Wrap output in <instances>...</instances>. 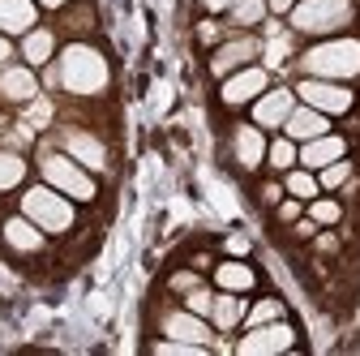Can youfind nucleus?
Wrapping results in <instances>:
<instances>
[{
	"mask_svg": "<svg viewBox=\"0 0 360 356\" xmlns=\"http://www.w3.org/2000/svg\"><path fill=\"white\" fill-rule=\"evenodd\" d=\"M39 167H43V181H48L52 189H60L65 198H73V202H95V193H99L95 176H90V167H82L69 151H48Z\"/></svg>",
	"mask_w": 360,
	"mask_h": 356,
	"instance_id": "nucleus-5",
	"label": "nucleus"
},
{
	"mask_svg": "<svg viewBox=\"0 0 360 356\" xmlns=\"http://www.w3.org/2000/svg\"><path fill=\"white\" fill-rule=\"evenodd\" d=\"M296 155H300V142H292L288 133H283V138H275V142H266V163L275 167V172L296 167Z\"/></svg>",
	"mask_w": 360,
	"mask_h": 356,
	"instance_id": "nucleus-24",
	"label": "nucleus"
},
{
	"mask_svg": "<svg viewBox=\"0 0 360 356\" xmlns=\"http://www.w3.org/2000/svg\"><path fill=\"white\" fill-rule=\"evenodd\" d=\"M283 314H288V305L279 296H262L253 309H245V322L240 326H266V322H279Z\"/></svg>",
	"mask_w": 360,
	"mask_h": 356,
	"instance_id": "nucleus-23",
	"label": "nucleus"
},
{
	"mask_svg": "<svg viewBox=\"0 0 360 356\" xmlns=\"http://www.w3.org/2000/svg\"><path fill=\"white\" fill-rule=\"evenodd\" d=\"M292 108H296V91H288V86H266V91L249 103V120L257 129H266V133H275V129H283Z\"/></svg>",
	"mask_w": 360,
	"mask_h": 356,
	"instance_id": "nucleus-8",
	"label": "nucleus"
},
{
	"mask_svg": "<svg viewBox=\"0 0 360 356\" xmlns=\"http://www.w3.org/2000/svg\"><path fill=\"white\" fill-rule=\"evenodd\" d=\"M163 335L167 339H180V343L206 348L214 339V326H210V318L193 314V309H172V314H163Z\"/></svg>",
	"mask_w": 360,
	"mask_h": 356,
	"instance_id": "nucleus-11",
	"label": "nucleus"
},
{
	"mask_svg": "<svg viewBox=\"0 0 360 356\" xmlns=\"http://www.w3.org/2000/svg\"><path fill=\"white\" fill-rule=\"evenodd\" d=\"M22 61L30 65V69H43L48 61H56V34L48 30V26H34V30H26L22 34Z\"/></svg>",
	"mask_w": 360,
	"mask_h": 356,
	"instance_id": "nucleus-19",
	"label": "nucleus"
},
{
	"mask_svg": "<svg viewBox=\"0 0 360 356\" xmlns=\"http://www.w3.org/2000/svg\"><path fill=\"white\" fill-rule=\"evenodd\" d=\"M347 181H352V163H347V155L335 159V163H326V167L318 172V185H322L326 193H330V189H343Z\"/></svg>",
	"mask_w": 360,
	"mask_h": 356,
	"instance_id": "nucleus-28",
	"label": "nucleus"
},
{
	"mask_svg": "<svg viewBox=\"0 0 360 356\" xmlns=\"http://www.w3.org/2000/svg\"><path fill=\"white\" fill-rule=\"evenodd\" d=\"M214 288L219 292H253L257 288V275H253V266L245 258H228V262H219L214 266Z\"/></svg>",
	"mask_w": 360,
	"mask_h": 356,
	"instance_id": "nucleus-17",
	"label": "nucleus"
},
{
	"mask_svg": "<svg viewBox=\"0 0 360 356\" xmlns=\"http://www.w3.org/2000/svg\"><path fill=\"white\" fill-rule=\"evenodd\" d=\"M296 69L304 77H330V82H352L360 77V39H322L300 52Z\"/></svg>",
	"mask_w": 360,
	"mask_h": 356,
	"instance_id": "nucleus-2",
	"label": "nucleus"
},
{
	"mask_svg": "<svg viewBox=\"0 0 360 356\" xmlns=\"http://www.w3.org/2000/svg\"><path fill=\"white\" fill-rule=\"evenodd\" d=\"M245 296L240 292H214V305H210V326L214 331H236L245 322Z\"/></svg>",
	"mask_w": 360,
	"mask_h": 356,
	"instance_id": "nucleus-20",
	"label": "nucleus"
},
{
	"mask_svg": "<svg viewBox=\"0 0 360 356\" xmlns=\"http://www.w3.org/2000/svg\"><path fill=\"white\" fill-rule=\"evenodd\" d=\"M296 0H266V13H275V18H288L292 13Z\"/></svg>",
	"mask_w": 360,
	"mask_h": 356,
	"instance_id": "nucleus-33",
	"label": "nucleus"
},
{
	"mask_svg": "<svg viewBox=\"0 0 360 356\" xmlns=\"http://www.w3.org/2000/svg\"><path fill=\"white\" fill-rule=\"evenodd\" d=\"M223 249H228L232 258H245V253H249V241H245V236H228V245H223Z\"/></svg>",
	"mask_w": 360,
	"mask_h": 356,
	"instance_id": "nucleus-34",
	"label": "nucleus"
},
{
	"mask_svg": "<svg viewBox=\"0 0 360 356\" xmlns=\"http://www.w3.org/2000/svg\"><path fill=\"white\" fill-rule=\"evenodd\" d=\"M270 13H266V0H236V5L228 9V22L232 26H240V30H249V26H262Z\"/></svg>",
	"mask_w": 360,
	"mask_h": 356,
	"instance_id": "nucleus-25",
	"label": "nucleus"
},
{
	"mask_svg": "<svg viewBox=\"0 0 360 356\" xmlns=\"http://www.w3.org/2000/svg\"><path fill=\"white\" fill-rule=\"evenodd\" d=\"M65 151H69L82 167H90V172H103V167H108L103 142H95L90 133H65Z\"/></svg>",
	"mask_w": 360,
	"mask_h": 356,
	"instance_id": "nucleus-21",
	"label": "nucleus"
},
{
	"mask_svg": "<svg viewBox=\"0 0 360 356\" xmlns=\"http://www.w3.org/2000/svg\"><path fill=\"white\" fill-rule=\"evenodd\" d=\"M266 129H257L253 120L249 125H236V133H232V155H236V163L245 167V172H253V167H262L266 163Z\"/></svg>",
	"mask_w": 360,
	"mask_h": 356,
	"instance_id": "nucleus-12",
	"label": "nucleus"
},
{
	"mask_svg": "<svg viewBox=\"0 0 360 356\" xmlns=\"http://www.w3.org/2000/svg\"><path fill=\"white\" fill-rule=\"evenodd\" d=\"M352 18H356L352 0H296L288 26L296 34H339Z\"/></svg>",
	"mask_w": 360,
	"mask_h": 356,
	"instance_id": "nucleus-4",
	"label": "nucleus"
},
{
	"mask_svg": "<svg viewBox=\"0 0 360 356\" xmlns=\"http://www.w3.org/2000/svg\"><path fill=\"white\" fill-rule=\"evenodd\" d=\"M26 181V159L13 151H0V193H9Z\"/></svg>",
	"mask_w": 360,
	"mask_h": 356,
	"instance_id": "nucleus-26",
	"label": "nucleus"
},
{
	"mask_svg": "<svg viewBox=\"0 0 360 356\" xmlns=\"http://www.w3.org/2000/svg\"><path fill=\"white\" fill-rule=\"evenodd\" d=\"M34 95H39V77H34V69H30L26 61L0 69V99H9V103H30Z\"/></svg>",
	"mask_w": 360,
	"mask_h": 356,
	"instance_id": "nucleus-15",
	"label": "nucleus"
},
{
	"mask_svg": "<svg viewBox=\"0 0 360 356\" xmlns=\"http://www.w3.org/2000/svg\"><path fill=\"white\" fill-rule=\"evenodd\" d=\"M262 198H266V202H279V198H283V185H266Z\"/></svg>",
	"mask_w": 360,
	"mask_h": 356,
	"instance_id": "nucleus-37",
	"label": "nucleus"
},
{
	"mask_svg": "<svg viewBox=\"0 0 360 356\" xmlns=\"http://www.w3.org/2000/svg\"><path fill=\"white\" fill-rule=\"evenodd\" d=\"M309 219H313V224H318V228H335L339 224V219H343V206L335 202V198H313L309 202Z\"/></svg>",
	"mask_w": 360,
	"mask_h": 356,
	"instance_id": "nucleus-27",
	"label": "nucleus"
},
{
	"mask_svg": "<svg viewBox=\"0 0 360 356\" xmlns=\"http://www.w3.org/2000/svg\"><path fill=\"white\" fill-rule=\"evenodd\" d=\"M343 155H347V142L339 138V133H322V138L300 142L296 163H300V167H309V172H322L326 163H335V159H343Z\"/></svg>",
	"mask_w": 360,
	"mask_h": 356,
	"instance_id": "nucleus-13",
	"label": "nucleus"
},
{
	"mask_svg": "<svg viewBox=\"0 0 360 356\" xmlns=\"http://www.w3.org/2000/svg\"><path fill=\"white\" fill-rule=\"evenodd\" d=\"M283 56H288V39H283V34H275V39L266 43V65H279Z\"/></svg>",
	"mask_w": 360,
	"mask_h": 356,
	"instance_id": "nucleus-30",
	"label": "nucleus"
},
{
	"mask_svg": "<svg viewBox=\"0 0 360 356\" xmlns=\"http://www.w3.org/2000/svg\"><path fill=\"white\" fill-rule=\"evenodd\" d=\"M266 86H270V69L266 65H245L228 77H219V103L223 108H249Z\"/></svg>",
	"mask_w": 360,
	"mask_h": 356,
	"instance_id": "nucleus-7",
	"label": "nucleus"
},
{
	"mask_svg": "<svg viewBox=\"0 0 360 356\" xmlns=\"http://www.w3.org/2000/svg\"><path fill=\"white\" fill-rule=\"evenodd\" d=\"M283 133H288V138H292V142H309V138H322V133H330V116L296 99V108H292V116L283 120Z\"/></svg>",
	"mask_w": 360,
	"mask_h": 356,
	"instance_id": "nucleus-14",
	"label": "nucleus"
},
{
	"mask_svg": "<svg viewBox=\"0 0 360 356\" xmlns=\"http://www.w3.org/2000/svg\"><path fill=\"white\" fill-rule=\"evenodd\" d=\"M9 61H13V43H9L5 34H0V69H5Z\"/></svg>",
	"mask_w": 360,
	"mask_h": 356,
	"instance_id": "nucleus-36",
	"label": "nucleus"
},
{
	"mask_svg": "<svg viewBox=\"0 0 360 356\" xmlns=\"http://www.w3.org/2000/svg\"><path fill=\"white\" fill-rule=\"evenodd\" d=\"M257 52H262V43H257L253 34H232V39H223L219 48H214V56H210V73H214V77H228V73L253 65Z\"/></svg>",
	"mask_w": 360,
	"mask_h": 356,
	"instance_id": "nucleus-10",
	"label": "nucleus"
},
{
	"mask_svg": "<svg viewBox=\"0 0 360 356\" xmlns=\"http://www.w3.org/2000/svg\"><path fill=\"white\" fill-rule=\"evenodd\" d=\"M30 224H39L48 236H65L73 224H77V210H73V198H65L60 189H52L48 181L43 185H30L22 193V206H18Z\"/></svg>",
	"mask_w": 360,
	"mask_h": 356,
	"instance_id": "nucleus-3",
	"label": "nucleus"
},
{
	"mask_svg": "<svg viewBox=\"0 0 360 356\" xmlns=\"http://www.w3.org/2000/svg\"><path fill=\"white\" fill-rule=\"evenodd\" d=\"M296 99L309 103V108H318V112H326V116H347L356 108L352 86L347 82H330V77H300L296 82Z\"/></svg>",
	"mask_w": 360,
	"mask_h": 356,
	"instance_id": "nucleus-6",
	"label": "nucleus"
},
{
	"mask_svg": "<svg viewBox=\"0 0 360 356\" xmlns=\"http://www.w3.org/2000/svg\"><path fill=\"white\" fill-rule=\"evenodd\" d=\"M300 210H304V202H300V198H288V202H279V219H283V224H296V219H300Z\"/></svg>",
	"mask_w": 360,
	"mask_h": 356,
	"instance_id": "nucleus-31",
	"label": "nucleus"
},
{
	"mask_svg": "<svg viewBox=\"0 0 360 356\" xmlns=\"http://www.w3.org/2000/svg\"><path fill=\"white\" fill-rule=\"evenodd\" d=\"M108 82H112V65L95 43H69L56 56V69L48 73V86H56L65 95H82V99L103 95Z\"/></svg>",
	"mask_w": 360,
	"mask_h": 356,
	"instance_id": "nucleus-1",
	"label": "nucleus"
},
{
	"mask_svg": "<svg viewBox=\"0 0 360 356\" xmlns=\"http://www.w3.org/2000/svg\"><path fill=\"white\" fill-rule=\"evenodd\" d=\"M39 26L34 0H0V34H26Z\"/></svg>",
	"mask_w": 360,
	"mask_h": 356,
	"instance_id": "nucleus-18",
	"label": "nucleus"
},
{
	"mask_svg": "<svg viewBox=\"0 0 360 356\" xmlns=\"http://www.w3.org/2000/svg\"><path fill=\"white\" fill-rule=\"evenodd\" d=\"M39 9H65V0H34Z\"/></svg>",
	"mask_w": 360,
	"mask_h": 356,
	"instance_id": "nucleus-38",
	"label": "nucleus"
},
{
	"mask_svg": "<svg viewBox=\"0 0 360 356\" xmlns=\"http://www.w3.org/2000/svg\"><path fill=\"white\" fill-rule=\"evenodd\" d=\"M0 236H5V245L18 249V253H39V249H43V236H48V232H43L39 224H30L26 215H9L5 228H0Z\"/></svg>",
	"mask_w": 360,
	"mask_h": 356,
	"instance_id": "nucleus-16",
	"label": "nucleus"
},
{
	"mask_svg": "<svg viewBox=\"0 0 360 356\" xmlns=\"http://www.w3.org/2000/svg\"><path fill=\"white\" fill-rule=\"evenodd\" d=\"M283 193L288 198H300V202H313V198H318L322 193V185H318V172H309V167H288L283 172Z\"/></svg>",
	"mask_w": 360,
	"mask_h": 356,
	"instance_id": "nucleus-22",
	"label": "nucleus"
},
{
	"mask_svg": "<svg viewBox=\"0 0 360 356\" xmlns=\"http://www.w3.org/2000/svg\"><path fill=\"white\" fill-rule=\"evenodd\" d=\"M288 348H296V331H292L283 318H279V322H266V326H249L245 339L236 343L240 356H279V352H288Z\"/></svg>",
	"mask_w": 360,
	"mask_h": 356,
	"instance_id": "nucleus-9",
	"label": "nucleus"
},
{
	"mask_svg": "<svg viewBox=\"0 0 360 356\" xmlns=\"http://www.w3.org/2000/svg\"><path fill=\"white\" fill-rule=\"evenodd\" d=\"M193 284H202V279H198V275H189V271H180V275H172V288H176V292H189Z\"/></svg>",
	"mask_w": 360,
	"mask_h": 356,
	"instance_id": "nucleus-32",
	"label": "nucleus"
},
{
	"mask_svg": "<svg viewBox=\"0 0 360 356\" xmlns=\"http://www.w3.org/2000/svg\"><path fill=\"white\" fill-rule=\"evenodd\" d=\"M232 5H236V0H202V9H206V13H228Z\"/></svg>",
	"mask_w": 360,
	"mask_h": 356,
	"instance_id": "nucleus-35",
	"label": "nucleus"
},
{
	"mask_svg": "<svg viewBox=\"0 0 360 356\" xmlns=\"http://www.w3.org/2000/svg\"><path fill=\"white\" fill-rule=\"evenodd\" d=\"M210 305H214V292H210V288H202V284H193V288L185 292V309H193V314H202V318H210Z\"/></svg>",
	"mask_w": 360,
	"mask_h": 356,
	"instance_id": "nucleus-29",
	"label": "nucleus"
}]
</instances>
